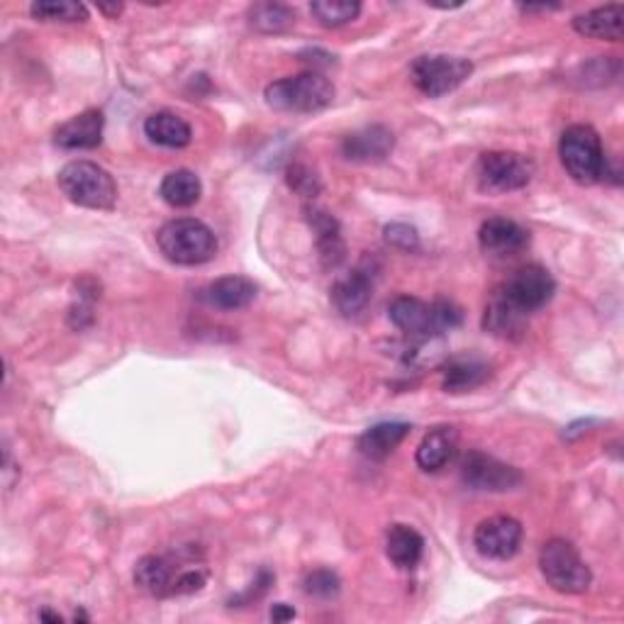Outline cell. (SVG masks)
<instances>
[{
    "instance_id": "cell-1",
    "label": "cell",
    "mask_w": 624,
    "mask_h": 624,
    "mask_svg": "<svg viewBox=\"0 0 624 624\" xmlns=\"http://www.w3.org/2000/svg\"><path fill=\"white\" fill-rule=\"evenodd\" d=\"M156 244L162 254L176 266L208 264L218 254V240L206 222L196 218L168 220L156 232Z\"/></svg>"
},
{
    "instance_id": "cell-2",
    "label": "cell",
    "mask_w": 624,
    "mask_h": 624,
    "mask_svg": "<svg viewBox=\"0 0 624 624\" xmlns=\"http://www.w3.org/2000/svg\"><path fill=\"white\" fill-rule=\"evenodd\" d=\"M559 156L576 184L593 186L607 176V156L600 142V134L590 124H571L559 142Z\"/></svg>"
},
{
    "instance_id": "cell-3",
    "label": "cell",
    "mask_w": 624,
    "mask_h": 624,
    "mask_svg": "<svg viewBox=\"0 0 624 624\" xmlns=\"http://www.w3.org/2000/svg\"><path fill=\"white\" fill-rule=\"evenodd\" d=\"M59 188L72 202L88 210H112L118 202L116 178L96 162H69L59 172Z\"/></svg>"
},
{
    "instance_id": "cell-4",
    "label": "cell",
    "mask_w": 624,
    "mask_h": 624,
    "mask_svg": "<svg viewBox=\"0 0 624 624\" xmlns=\"http://www.w3.org/2000/svg\"><path fill=\"white\" fill-rule=\"evenodd\" d=\"M264 98L271 108L281 112H317L332 106L335 86L320 72H305L269 84Z\"/></svg>"
},
{
    "instance_id": "cell-5",
    "label": "cell",
    "mask_w": 624,
    "mask_h": 624,
    "mask_svg": "<svg viewBox=\"0 0 624 624\" xmlns=\"http://www.w3.org/2000/svg\"><path fill=\"white\" fill-rule=\"evenodd\" d=\"M539 569L547 583L563 595H581L593 583L588 563L571 541L549 539L539 551Z\"/></svg>"
},
{
    "instance_id": "cell-6",
    "label": "cell",
    "mask_w": 624,
    "mask_h": 624,
    "mask_svg": "<svg viewBox=\"0 0 624 624\" xmlns=\"http://www.w3.org/2000/svg\"><path fill=\"white\" fill-rule=\"evenodd\" d=\"M473 74V64L463 56L425 54L417 56L410 66V78L419 94L427 98H441L457 90Z\"/></svg>"
},
{
    "instance_id": "cell-7",
    "label": "cell",
    "mask_w": 624,
    "mask_h": 624,
    "mask_svg": "<svg viewBox=\"0 0 624 624\" xmlns=\"http://www.w3.org/2000/svg\"><path fill=\"white\" fill-rule=\"evenodd\" d=\"M475 176L488 193L519 190L535 178V162L517 152H485L475 166Z\"/></svg>"
},
{
    "instance_id": "cell-8",
    "label": "cell",
    "mask_w": 624,
    "mask_h": 624,
    "mask_svg": "<svg viewBox=\"0 0 624 624\" xmlns=\"http://www.w3.org/2000/svg\"><path fill=\"white\" fill-rule=\"evenodd\" d=\"M503 298L519 313H535L547 305L556 293V281L544 266L529 264L517 269L503 286H497Z\"/></svg>"
},
{
    "instance_id": "cell-9",
    "label": "cell",
    "mask_w": 624,
    "mask_h": 624,
    "mask_svg": "<svg viewBox=\"0 0 624 624\" xmlns=\"http://www.w3.org/2000/svg\"><path fill=\"white\" fill-rule=\"evenodd\" d=\"M461 481L471 491L505 493L522 483V473L515 467H510V463L491 457V453L473 449L461 459Z\"/></svg>"
},
{
    "instance_id": "cell-10",
    "label": "cell",
    "mask_w": 624,
    "mask_h": 624,
    "mask_svg": "<svg viewBox=\"0 0 624 624\" xmlns=\"http://www.w3.org/2000/svg\"><path fill=\"white\" fill-rule=\"evenodd\" d=\"M522 537H525V529H522L519 519L510 515H495L483 519L479 527L473 532V547L485 559L493 561H507L519 551Z\"/></svg>"
},
{
    "instance_id": "cell-11",
    "label": "cell",
    "mask_w": 624,
    "mask_h": 624,
    "mask_svg": "<svg viewBox=\"0 0 624 624\" xmlns=\"http://www.w3.org/2000/svg\"><path fill=\"white\" fill-rule=\"evenodd\" d=\"M186 566L168 559V556H142L134 566V585L152 598H174L176 581Z\"/></svg>"
},
{
    "instance_id": "cell-12",
    "label": "cell",
    "mask_w": 624,
    "mask_h": 624,
    "mask_svg": "<svg viewBox=\"0 0 624 624\" xmlns=\"http://www.w3.org/2000/svg\"><path fill=\"white\" fill-rule=\"evenodd\" d=\"M103 128H106V116L100 110L90 108L59 124L54 132V142L56 146L69 152L96 150V146H100V142H103Z\"/></svg>"
},
{
    "instance_id": "cell-13",
    "label": "cell",
    "mask_w": 624,
    "mask_h": 624,
    "mask_svg": "<svg viewBox=\"0 0 624 624\" xmlns=\"http://www.w3.org/2000/svg\"><path fill=\"white\" fill-rule=\"evenodd\" d=\"M395 138L385 124H366L357 132H351L342 142V154L347 162L357 164H376L393 152Z\"/></svg>"
},
{
    "instance_id": "cell-14",
    "label": "cell",
    "mask_w": 624,
    "mask_h": 624,
    "mask_svg": "<svg viewBox=\"0 0 624 624\" xmlns=\"http://www.w3.org/2000/svg\"><path fill=\"white\" fill-rule=\"evenodd\" d=\"M479 244L488 256L507 259L519 254L529 244V232L515 220L491 218L481 225Z\"/></svg>"
},
{
    "instance_id": "cell-15",
    "label": "cell",
    "mask_w": 624,
    "mask_h": 624,
    "mask_svg": "<svg viewBox=\"0 0 624 624\" xmlns=\"http://www.w3.org/2000/svg\"><path fill=\"white\" fill-rule=\"evenodd\" d=\"M330 298L339 315L359 317L369 308V303L373 298V271L364 266L354 269L351 274L335 283Z\"/></svg>"
},
{
    "instance_id": "cell-16",
    "label": "cell",
    "mask_w": 624,
    "mask_h": 624,
    "mask_svg": "<svg viewBox=\"0 0 624 624\" xmlns=\"http://www.w3.org/2000/svg\"><path fill=\"white\" fill-rule=\"evenodd\" d=\"M388 317L401 332L410 335L415 339H439V335L435 332L433 305L413 298V295H401V298H395L388 305Z\"/></svg>"
},
{
    "instance_id": "cell-17",
    "label": "cell",
    "mask_w": 624,
    "mask_h": 624,
    "mask_svg": "<svg viewBox=\"0 0 624 624\" xmlns=\"http://www.w3.org/2000/svg\"><path fill=\"white\" fill-rule=\"evenodd\" d=\"M305 215H308V222L315 232L317 254H320L322 266L337 269L347 256L344 237H342V230H339V222L332 218L330 212L320 210V208H305Z\"/></svg>"
},
{
    "instance_id": "cell-18",
    "label": "cell",
    "mask_w": 624,
    "mask_h": 624,
    "mask_svg": "<svg viewBox=\"0 0 624 624\" xmlns=\"http://www.w3.org/2000/svg\"><path fill=\"white\" fill-rule=\"evenodd\" d=\"M198 298L218 310H244L254 303L256 286L244 276H225L208 283Z\"/></svg>"
},
{
    "instance_id": "cell-19",
    "label": "cell",
    "mask_w": 624,
    "mask_h": 624,
    "mask_svg": "<svg viewBox=\"0 0 624 624\" xmlns=\"http://www.w3.org/2000/svg\"><path fill=\"white\" fill-rule=\"evenodd\" d=\"M457 449H459L457 427L441 425V427L429 429L425 439L419 441L415 461L423 471L437 473V471L445 469L453 457H457Z\"/></svg>"
},
{
    "instance_id": "cell-20",
    "label": "cell",
    "mask_w": 624,
    "mask_h": 624,
    "mask_svg": "<svg viewBox=\"0 0 624 624\" xmlns=\"http://www.w3.org/2000/svg\"><path fill=\"white\" fill-rule=\"evenodd\" d=\"M573 30L588 40H607L620 42L624 32V6L610 3L603 8H593L583 15L573 18Z\"/></svg>"
},
{
    "instance_id": "cell-21",
    "label": "cell",
    "mask_w": 624,
    "mask_h": 624,
    "mask_svg": "<svg viewBox=\"0 0 624 624\" xmlns=\"http://www.w3.org/2000/svg\"><path fill=\"white\" fill-rule=\"evenodd\" d=\"M410 435V425L407 423H381L369 427L364 435L357 439V449L361 457H366L371 461H383L385 457H391L395 447Z\"/></svg>"
},
{
    "instance_id": "cell-22",
    "label": "cell",
    "mask_w": 624,
    "mask_h": 624,
    "mask_svg": "<svg viewBox=\"0 0 624 624\" xmlns=\"http://www.w3.org/2000/svg\"><path fill=\"white\" fill-rule=\"evenodd\" d=\"M144 134L150 138V142L158 144V146H166V150H184V146L190 144V124L176 116V112H154L144 120Z\"/></svg>"
},
{
    "instance_id": "cell-23",
    "label": "cell",
    "mask_w": 624,
    "mask_h": 624,
    "mask_svg": "<svg viewBox=\"0 0 624 624\" xmlns=\"http://www.w3.org/2000/svg\"><path fill=\"white\" fill-rule=\"evenodd\" d=\"M525 325H527V315L513 308V305L503 298L501 291L495 288L483 315L485 330L503 339H519L525 335Z\"/></svg>"
},
{
    "instance_id": "cell-24",
    "label": "cell",
    "mask_w": 624,
    "mask_h": 624,
    "mask_svg": "<svg viewBox=\"0 0 624 624\" xmlns=\"http://www.w3.org/2000/svg\"><path fill=\"white\" fill-rule=\"evenodd\" d=\"M385 554L398 569H415L425 554V539L410 525H393L385 535Z\"/></svg>"
},
{
    "instance_id": "cell-25",
    "label": "cell",
    "mask_w": 624,
    "mask_h": 624,
    "mask_svg": "<svg viewBox=\"0 0 624 624\" xmlns=\"http://www.w3.org/2000/svg\"><path fill=\"white\" fill-rule=\"evenodd\" d=\"M158 193H162L164 202H168L172 208H190L200 200L202 184L188 168H176V172L164 176Z\"/></svg>"
},
{
    "instance_id": "cell-26",
    "label": "cell",
    "mask_w": 624,
    "mask_h": 624,
    "mask_svg": "<svg viewBox=\"0 0 624 624\" xmlns=\"http://www.w3.org/2000/svg\"><path fill=\"white\" fill-rule=\"evenodd\" d=\"M249 25H252L261 35H281L295 25V10L286 3H254L249 8Z\"/></svg>"
},
{
    "instance_id": "cell-27",
    "label": "cell",
    "mask_w": 624,
    "mask_h": 624,
    "mask_svg": "<svg viewBox=\"0 0 624 624\" xmlns=\"http://www.w3.org/2000/svg\"><path fill=\"white\" fill-rule=\"evenodd\" d=\"M491 376V369L483 361L457 359L445 371V391L447 393H467L479 388Z\"/></svg>"
},
{
    "instance_id": "cell-28",
    "label": "cell",
    "mask_w": 624,
    "mask_h": 624,
    "mask_svg": "<svg viewBox=\"0 0 624 624\" xmlns=\"http://www.w3.org/2000/svg\"><path fill=\"white\" fill-rule=\"evenodd\" d=\"M310 13L322 28H342L361 13L359 0H315Z\"/></svg>"
},
{
    "instance_id": "cell-29",
    "label": "cell",
    "mask_w": 624,
    "mask_h": 624,
    "mask_svg": "<svg viewBox=\"0 0 624 624\" xmlns=\"http://www.w3.org/2000/svg\"><path fill=\"white\" fill-rule=\"evenodd\" d=\"M30 13L42 22H84L88 8L76 0H37L30 6Z\"/></svg>"
},
{
    "instance_id": "cell-30",
    "label": "cell",
    "mask_w": 624,
    "mask_h": 624,
    "mask_svg": "<svg viewBox=\"0 0 624 624\" xmlns=\"http://www.w3.org/2000/svg\"><path fill=\"white\" fill-rule=\"evenodd\" d=\"M78 293H76V300L69 310V325L74 330H86V327L94 322V308H96V300L100 298V286L94 278H81L76 283Z\"/></svg>"
},
{
    "instance_id": "cell-31",
    "label": "cell",
    "mask_w": 624,
    "mask_h": 624,
    "mask_svg": "<svg viewBox=\"0 0 624 624\" xmlns=\"http://www.w3.org/2000/svg\"><path fill=\"white\" fill-rule=\"evenodd\" d=\"M286 180H288V186L303 198H315L317 193L322 190L320 178H317L313 168L305 164H291L286 172Z\"/></svg>"
},
{
    "instance_id": "cell-32",
    "label": "cell",
    "mask_w": 624,
    "mask_h": 624,
    "mask_svg": "<svg viewBox=\"0 0 624 624\" xmlns=\"http://www.w3.org/2000/svg\"><path fill=\"white\" fill-rule=\"evenodd\" d=\"M305 593L315 595V598H322V600H330L339 593V578L335 571L330 569H317L313 573H308L305 578Z\"/></svg>"
},
{
    "instance_id": "cell-33",
    "label": "cell",
    "mask_w": 624,
    "mask_h": 624,
    "mask_svg": "<svg viewBox=\"0 0 624 624\" xmlns=\"http://www.w3.org/2000/svg\"><path fill=\"white\" fill-rule=\"evenodd\" d=\"M385 242H388L393 249H401V252H417L419 249V234L415 227L405 225V222H393L383 230Z\"/></svg>"
},
{
    "instance_id": "cell-34",
    "label": "cell",
    "mask_w": 624,
    "mask_h": 624,
    "mask_svg": "<svg viewBox=\"0 0 624 624\" xmlns=\"http://www.w3.org/2000/svg\"><path fill=\"white\" fill-rule=\"evenodd\" d=\"M276 581V576L271 573V571H266V569H261L259 571V578L256 581L252 583V588H247L242 595H237V598H232V605L234 603H252V600H259V598H264L266 595V590H269V585Z\"/></svg>"
},
{
    "instance_id": "cell-35",
    "label": "cell",
    "mask_w": 624,
    "mask_h": 624,
    "mask_svg": "<svg viewBox=\"0 0 624 624\" xmlns=\"http://www.w3.org/2000/svg\"><path fill=\"white\" fill-rule=\"evenodd\" d=\"M271 620L274 622H288V620H295V610L288 607L286 603H278L271 607Z\"/></svg>"
},
{
    "instance_id": "cell-36",
    "label": "cell",
    "mask_w": 624,
    "mask_h": 624,
    "mask_svg": "<svg viewBox=\"0 0 624 624\" xmlns=\"http://www.w3.org/2000/svg\"><path fill=\"white\" fill-rule=\"evenodd\" d=\"M522 13H549V10H559L561 6H517Z\"/></svg>"
},
{
    "instance_id": "cell-37",
    "label": "cell",
    "mask_w": 624,
    "mask_h": 624,
    "mask_svg": "<svg viewBox=\"0 0 624 624\" xmlns=\"http://www.w3.org/2000/svg\"><path fill=\"white\" fill-rule=\"evenodd\" d=\"M98 10H100V13L110 15V18H118V15L122 13V10H124V6H122V3H116V6H106V3H103V6H98Z\"/></svg>"
},
{
    "instance_id": "cell-38",
    "label": "cell",
    "mask_w": 624,
    "mask_h": 624,
    "mask_svg": "<svg viewBox=\"0 0 624 624\" xmlns=\"http://www.w3.org/2000/svg\"><path fill=\"white\" fill-rule=\"evenodd\" d=\"M40 620H47V622H64V617L59 612H52V610H42L40 612Z\"/></svg>"
}]
</instances>
